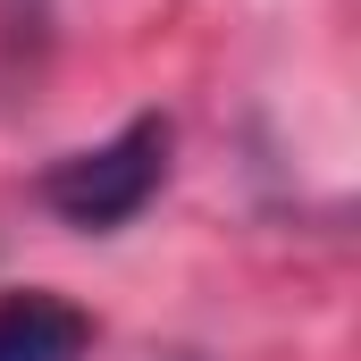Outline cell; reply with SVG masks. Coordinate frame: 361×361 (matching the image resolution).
I'll return each mask as SVG.
<instances>
[{
	"label": "cell",
	"mask_w": 361,
	"mask_h": 361,
	"mask_svg": "<svg viewBox=\"0 0 361 361\" xmlns=\"http://www.w3.org/2000/svg\"><path fill=\"white\" fill-rule=\"evenodd\" d=\"M169 143H177V135H169V118H160V109H143V118H126L109 143L51 160L34 193H42L68 227H126V219L160 193V177H169Z\"/></svg>",
	"instance_id": "cell-1"
},
{
	"label": "cell",
	"mask_w": 361,
	"mask_h": 361,
	"mask_svg": "<svg viewBox=\"0 0 361 361\" xmlns=\"http://www.w3.org/2000/svg\"><path fill=\"white\" fill-rule=\"evenodd\" d=\"M92 319L51 286H0V361H85Z\"/></svg>",
	"instance_id": "cell-2"
}]
</instances>
